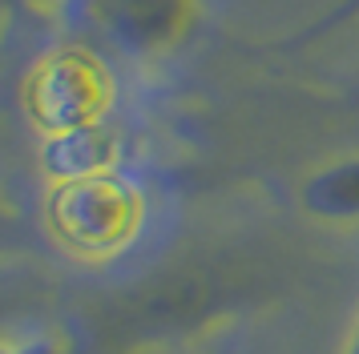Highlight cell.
Listing matches in <instances>:
<instances>
[{
  "label": "cell",
  "mask_w": 359,
  "mask_h": 354,
  "mask_svg": "<svg viewBox=\"0 0 359 354\" xmlns=\"http://www.w3.org/2000/svg\"><path fill=\"white\" fill-rule=\"evenodd\" d=\"M198 0H77L81 29L130 57H154L194 20Z\"/></svg>",
  "instance_id": "obj_1"
},
{
  "label": "cell",
  "mask_w": 359,
  "mask_h": 354,
  "mask_svg": "<svg viewBox=\"0 0 359 354\" xmlns=\"http://www.w3.org/2000/svg\"><path fill=\"white\" fill-rule=\"evenodd\" d=\"M303 206L327 222H355L359 218V157L327 165L303 185Z\"/></svg>",
  "instance_id": "obj_2"
},
{
  "label": "cell",
  "mask_w": 359,
  "mask_h": 354,
  "mask_svg": "<svg viewBox=\"0 0 359 354\" xmlns=\"http://www.w3.org/2000/svg\"><path fill=\"white\" fill-rule=\"evenodd\" d=\"M351 16H359V0H343L339 8H331V13L323 16V20H315V24H311V29L303 32V36H307V41H315V36H327V32L343 29V24H347Z\"/></svg>",
  "instance_id": "obj_3"
},
{
  "label": "cell",
  "mask_w": 359,
  "mask_h": 354,
  "mask_svg": "<svg viewBox=\"0 0 359 354\" xmlns=\"http://www.w3.org/2000/svg\"><path fill=\"white\" fill-rule=\"evenodd\" d=\"M0 354H65V351H53V346H33V351H29V346H25V351H0Z\"/></svg>",
  "instance_id": "obj_4"
},
{
  "label": "cell",
  "mask_w": 359,
  "mask_h": 354,
  "mask_svg": "<svg viewBox=\"0 0 359 354\" xmlns=\"http://www.w3.org/2000/svg\"><path fill=\"white\" fill-rule=\"evenodd\" d=\"M343 354H359V318H355V326H351V338H347V351Z\"/></svg>",
  "instance_id": "obj_5"
}]
</instances>
